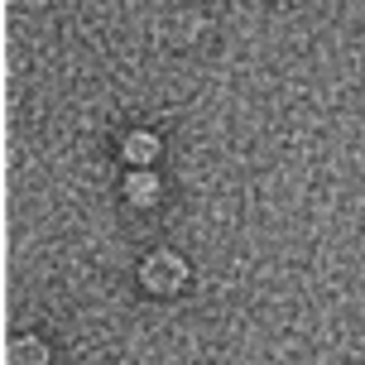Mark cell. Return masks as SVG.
<instances>
[{
    "label": "cell",
    "instance_id": "obj_1",
    "mask_svg": "<svg viewBox=\"0 0 365 365\" xmlns=\"http://www.w3.org/2000/svg\"><path fill=\"white\" fill-rule=\"evenodd\" d=\"M140 279H145V289L149 293H173L182 284V279H187V269H182V259L178 255H149L145 259V269H140Z\"/></svg>",
    "mask_w": 365,
    "mask_h": 365
},
{
    "label": "cell",
    "instance_id": "obj_2",
    "mask_svg": "<svg viewBox=\"0 0 365 365\" xmlns=\"http://www.w3.org/2000/svg\"><path fill=\"white\" fill-rule=\"evenodd\" d=\"M5 365H48V351L38 336H19L15 346L5 351Z\"/></svg>",
    "mask_w": 365,
    "mask_h": 365
},
{
    "label": "cell",
    "instance_id": "obj_3",
    "mask_svg": "<svg viewBox=\"0 0 365 365\" xmlns=\"http://www.w3.org/2000/svg\"><path fill=\"white\" fill-rule=\"evenodd\" d=\"M125 159L130 164H154V159H159V140H154L149 130H135L125 140Z\"/></svg>",
    "mask_w": 365,
    "mask_h": 365
},
{
    "label": "cell",
    "instance_id": "obj_4",
    "mask_svg": "<svg viewBox=\"0 0 365 365\" xmlns=\"http://www.w3.org/2000/svg\"><path fill=\"white\" fill-rule=\"evenodd\" d=\"M125 192H130V202H140V207H149V202H159V182H154V173H135V178L125 182Z\"/></svg>",
    "mask_w": 365,
    "mask_h": 365
}]
</instances>
